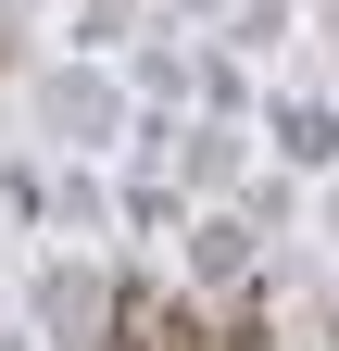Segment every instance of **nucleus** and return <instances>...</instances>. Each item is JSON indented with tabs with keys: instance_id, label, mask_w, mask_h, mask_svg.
Returning a JSON list of instances; mask_svg holds the SVG:
<instances>
[{
	"instance_id": "f257e3e1",
	"label": "nucleus",
	"mask_w": 339,
	"mask_h": 351,
	"mask_svg": "<svg viewBox=\"0 0 339 351\" xmlns=\"http://www.w3.org/2000/svg\"><path fill=\"white\" fill-rule=\"evenodd\" d=\"M126 326H139V351H189V314H163V301H139Z\"/></svg>"
}]
</instances>
